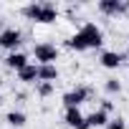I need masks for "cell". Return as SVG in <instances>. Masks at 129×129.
<instances>
[{"label":"cell","mask_w":129,"mask_h":129,"mask_svg":"<svg viewBox=\"0 0 129 129\" xmlns=\"http://www.w3.org/2000/svg\"><path fill=\"white\" fill-rule=\"evenodd\" d=\"M23 15L28 20H33V23H43L46 25V23H53L58 18V8L53 3H30V5L23 8Z\"/></svg>","instance_id":"obj_1"},{"label":"cell","mask_w":129,"mask_h":129,"mask_svg":"<svg viewBox=\"0 0 129 129\" xmlns=\"http://www.w3.org/2000/svg\"><path fill=\"white\" fill-rule=\"evenodd\" d=\"M79 36L84 38L86 48H101V43H104V33H101V28H99L96 23H86V25H81Z\"/></svg>","instance_id":"obj_2"},{"label":"cell","mask_w":129,"mask_h":129,"mask_svg":"<svg viewBox=\"0 0 129 129\" xmlns=\"http://www.w3.org/2000/svg\"><path fill=\"white\" fill-rule=\"evenodd\" d=\"M23 43V33L18 30V28H5V30H0V51H10V53H15V48Z\"/></svg>","instance_id":"obj_3"},{"label":"cell","mask_w":129,"mask_h":129,"mask_svg":"<svg viewBox=\"0 0 129 129\" xmlns=\"http://www.w3.org/2000/svg\"><path fill=\"white\" fill-rule=\"evenodd\" d=\"M33 56H36V61H38V66H46V63H53V61L58 58V48H56L53 43H38V46L33 48Z\"/></svg>","instance_id":"obj_4"},{"label":"cell","mask_w":129,"mask_h":129,"mask_svg":"<svg viewBox=\"0 0 129 129\" xmlns=\"http://www.w3.org/2000/svg\"><path fill=\"white\" fill-rule=\"evenodd\" d=\"M86 99H89V89L86 86H76V89L63 94V106H66V109H79Z\"/></svg>","instance_id":"obj_5"},{"label":"cell","mask_w":129,"mask_h":129,"mask_svg":"<svg viewBox=\"0 0 129 129\" xmlns=\"http://www.w3.org/2000/svg\"><path fill=\"white\" fill-rule=\"evenodd\" d=\"M99 10L104 15H119L129 10V3L126 0H99Z\"/></svg>","instance_id":"obj_6"},{"label":"cell","mask_w":129,"mask_h":129,"mask_svg":"<svg viewBox=\"0 0 129 129\" xmlns=\"http://www.w3.org/2000/svg\"><path fill=\"white\" fill-rule=\"evenodd\" d=\"M106 121H109V114H104L101 109H96V111H91L89 116H84V126H86V129H94V126H106Z\"/></svg>","instance_id":"obj_7"},{"label":"cell","mask_w":129,"mask_h":129,"mask_svg":"<svg viewBox=\"0 0 129 129\" xmlns=\"http://www.w3.org/2000/svg\"><path fill=\"white\" fill-rule=\"evenodd\" d=\"M99 61H101V66H104V69H119V66H121V61H124V56H121L119 51H104Z\"/></svg>","instance_id":"obj_8"},{"label":"cell","mask_w":129,"mask_h":129,"mask_svg":"<svg viewBox=\"0 0 129 129\" xmlns=\"http://www.w3.org/2000/svg\"><path fill=\"white\" fill-rule=\"evenodd\" d=\"M5 66H8V69H13V71H20V69H25V66H28V56H25V53H20V51H15V53H10V56L5 58Z\"/></svg>","instance_id":"obj_9"},{"label":"cell","mask_w":129,"mask_h":129,"mask_svg":"<svg viewBox=\"0 0 129 129\" xmlns=\"http://www.w3.org/2000/svg\"><path fill=\"white\" fill-rule=\"evenodd\" d=\"M56 79H58V69H56V63H46V66H38V81L53 84Z\"/></svg>","instance_id":"obj_10"},{"label":"cell","mask_w":129,"mask_h":129,"mask_svg":"<svg viewBox=\"0 0 129 129\" xmlns=\"http://www.w3.org/2000/svg\"><path fill=\"white\" fill-rule=\"evenodd\" d=\"M18 81H23V84H38V66H36V63H28L25 69H20L18 71Z\"/></svg>","instance_id":"obj_11"},{"label":"cell","mask_w":129,"mask_h":129,"mask_svg":"<svg viewBox=\"0 0 129 129\" xmlns=\"http://www.w3.org/2000/svg\"><path fill=\"white\" fill-rule=\"evenodd\" d=\"M63 121H66L71 129L84 126V114H81V109H66V114H63Z\"/></svg>","instance_id":"obj_12"},{"label":"cell","mask_w":129,"mask_h":129,"mask_svg":"<svg viewBox=\"0 0 129 129\" xmlns=\"http://www.w3.org/2000/svg\"><path fill=\"white\" fill-rule=\"evenodd\" d=\"M5 121H8L10 126H15V129H20V126L25 124V114H23V111H8V116H5Z\"/></svg>","instance_id":"obj_13"},{"label":"cell","mask_w":129,"mask_h":129,"mask_svg":"<svg viewBox=\"0 0 129 129\" xmlns=\"http://www.w3.org/2000/svg\"><path fill=\"white\" fill-rule=\"evenodd\" d=\"M66 46H69V48H74V51H86V43H84V38L79 36V30L66 41Z\"/></svg>","instance_id":"obj_14"},{"label":"cell","mask_w":129,"mask_h":129,"mask_svg":"<svg viewBox=\"0 0 129 129\" xmlns=\"http://www.w3.org/2000/svg\"><path fill=\"white\" fill-rule=\"evenodd\" d=\"M36 94H38V96H43V99H46V96H51V94H53V84L38 81V84H36Z\"/></svg>","instance_id":"obj_15"},{"label":"cell","mask_w":129,"mask_h":129,"mask_svg":"<svg viewBox=\"0 0 129 129\" xmlns=\"http://www.w3.org/2000/svg\"><path fill=\"white\" fill-rule=\"evenodd\" d=\"M104 89H106V94H119V91H121V84H119L116 79H106Z\"/></svg>","instance_id":"obj_16"},{"label":"cell","mask_w":129,"mask_h":129,"mask_svg":"<svg viewBox=\"0 0 129 129\" xmlns=\"http://www.w3.org/2000/svg\"><path fill=\"white\" fill-rule=\"evenodd\" d=\"M106 129H126L124 116H114V119H109V121H106Z\"/></svg>","instance_id":"obj_17"},{"label":"cell","mask_w":129,"mask_h":129,"mask_svg":"<svg viewBox=\"0 0 129 129\" xmlns=\"http://www.w3.org/2000/svg\"><path fill=\"white\" fill-rule=\"evenodd\" d=\"M99 109H101V111H104V114H109V111H111V109H114V104H111V101H109V99H104V101H101V106H99Z\"/></svg>","instance_id":"obj_18"},{"label":"cell","mask_w":129,"mask_h":129,"mask_svg":"<svg viewBox=\"0 0 129 129\" xmlns=\"http://www.w3.org/2000/svg\"><path fill=\"white\" fill-rule=\"evenodd\" d=\"M0 61H3V51H0Z\"/></svg>","instance_id":"obj_19"},{"label":"cell","mask_w":129,"mask_h":129,"mask_svg":"<svg viewBox=\"0 0 129 129\" xmlns=\"http://www.w3.org/2000/svg\"><path fill=\"white\" fill-rule=\"evenodd\" d=\"M79 129H86V126H79Z\"/></svg>","instance_id":"obj_20"},{"label":"cell","mask_w":129,"mask_h":129,"mask_svg":"<svg viewBox=\"0 0 129 129\" xmlns=\"http://www.w3.org/2000/svg\"><path fill=\"white\" fill-rule=\"evenodd\" d=\"M126 66H129V61H126Z\"/></svg>","instance_id":"obj_21"}]
</instances>
